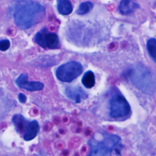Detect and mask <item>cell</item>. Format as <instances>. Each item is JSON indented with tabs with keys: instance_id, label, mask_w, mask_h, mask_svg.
<instances>
[{
	"instance_id": "cell-1",
	"label": "cell",
	"mask_w": 156,
	"mask_h": 156,
	"mask_svg": "<svg viewBox=\"0 0 156 156\" xmlns=\"http://www.w3.org/2000/svg\"><path fill=\"white\" fill-rule=\"evenodd\" d=\"M46 15L44 5L33 0H21L15 4L13 20L21 29L26 30L43 20Z\"/></svg>"
},
{
	"instance_id": "cell-2",
	"label": "cell",
	"mask_w": 156,
	"mask_h": 156,
	"mask_svg": "<svg viewBox=\"0 0 156 156\" xmlns=\"http://www.w3.org/2000/svg\"><path fill=\"white\" fill-rule=\"evenodd\" d=\"M120 137L116 135L103 134L102 137L99 139L92 137L88 143L90 146V155L105 156L111 154L115 147L119 144Z\"/></svg>"
},
{
	"instance_id": "cell-3",
	"label": "cell",
	"mask_w": 156,
	"mask_h": 156,
	"mask_svg": "<svg viewBox=\"0 0 156 156\" xmlns=\"http://www.w3.org/2000/svg\"><path fill=\"white\" fill-rule=\"evenodd\" d=\"M82 65L75 61H71L60 65L56 70V76L61 81L71 82L82 72Z\"/></svg>"
},
{
	"instance_id": "cell-4",
	"label": "cell",
	"mask_w": 156,
	"mask_h": 156,
	"mask_svg": "<svg viewBox=\"0 0 156 156\" xmlns=\"http://www.w3.org/2000/svg\"><path fill=\"white\" fill-rule=\"evenodd\" d=\"M130 107L126 99L122 95L113 96L110 101V115L113 118H121L127 116Z\"/></svg>"
},
{
	"instance_id": "cell-5",
	"label": "cell",
	"mask_w": 156,
	"mask_h": 156,
	"mask_svg": "<svg viewBox=\"0 0 156 156\" xmlns=\"http://www.w3.org/2000/svg\"><path fill=\"white\" fill-rule=\"evenodd\" d=\"M130 75L131 80L138 87V88H141L145 91L146 87L144 83H147L149 86L151 85V77L146 69L136 68L132 70L130 73Z\"/></svg>"
},
{
	"instance_id": "cell-6",
	"label": "cell",
	"mask_w": 156,
	"mask_h": 156,
	"mask_svg": "<svg viewBox=\"0 0 156 156\" xmlns=\"http://www.w3.org/2000/svg\"><path fill=\"white\" fill-rule=\"evenodd\" d=\"M28 77L26 74L23 73L20 74L15 80L17 86L27 91H39L43 88L44 85L40 82L28 81Z\"/></svg>"
},
{
	"instance_id": "cell-7",
	"label": "cell",
	"mask_w": 156,
	"mask_h": 156,
	"mask_svg": "<svg viewBox=\"0 0 156 156\" xmlns=\"http://www.w3.org/2000/svg\"><path fill=\"white\" fill-rule=\"evenodd\" d=\"M66 95L76 103L80 102L88 96L87 93L79 87H68L65 90Z\"/></svg>"
},
{
	"instance_id": "cell-8",
	"label": "cell",
	"mask_w": 156,
	"mask_h": 156,
	"mask_svg": "<svg viewBox=\"0 0 156 156\" xmlns=\"http://www.w3.org/2000/svg\"><path fill=\"white\" fill-rule=\"evenodd\" d=\"M139 7V4L136 0H121L118 9L122 15H128L134 12Z\"/></svg>"
},
{
	"instance_id": "cell-9",
	"label": "cell",
	"mask_w": 156,
	"mask_h": 156,
	"mask_svg": "<svg viewBox=\"0 0 156 156\" xmlns=\"http://www.w3.org/2000/svg\"><path fill=\"white\" fill-rule=\"evenodd\" d=\"M12 121L17 132L23 133L26 131L29 122L23 115L20 114L14 115L12 118Z\"/></svg>"
},
{
	"instance_id": "cell-10",
	"label": "cell",
	"mask_w": 156,
	"mask_h": 156,
	"mask_svg": "<svg viewBox=\"0 0 156 156\" xmlns=\"http://www.w3.org/2000/svg\"><path fill=\"white\" fill-rule=\"evenodd\" d=\"M39 130V124L35 120L29 123L26 133L24 135V140L26 141H30L33 140L37 135Z\"/></svg>"
},
{
	"instance_id": "cell-11",
	"label": "cell",
	"mask_w": 156,
	"mask_h": 156,
	"mask_svg": "<svg viewBox=\"0 0 156 156\" xmlns=\"http://www.w3.org/2000/svg\"><path fill=\"white\" fill-rule=\"evenodd\" d=\"M57 9L60 15H68L72 13L73 7L69 0H57Z\"/></svg>"
},
{
	"instance_id": "cell-12",
	"label": "cell",
	"mask_w": 156,
	"mask_h": 156,
	"mask_svg": "<svg viewBox=\"0 0 156 156\" xmlns=\"http://www.w3.org/2000/svg\"><path fill=\"white\" fill-rule=\"evenodd\" d=\"M46 47L49 49H55L58 44V37L55 33H47L44 35Z\"/></svg>"
},
{
	"instance_id": "cell-13",
	"label": "cell",
	"mask_w": 156,
	"mask_h": 156,
	"mask_svg": "<svg viewBox=\"0 0 156 156\" xmlns=\"http://www.w3.org/2000/svg\"><path fill=\"white\" fill-rule=\"evenodd\" d=\"M82 83L87 88H91L95 84V77L91 71H87L82 78Z\"/></svg>"
},
{
	"instance_id": "cell-14",
	"label": "cell",
	"mask_w": 156,
	"mask_h": 156,
	"mask_svg": "<svg viewBox=\"0 0 156 156\" xmlns=\"http://www.w3.org/2000/svg\"><path fill=\"white\" fill-rule=\"evenodd\" d=\"M146 48L149 55L156 62V38H150L148 40Z\"/></svg>"
},
{
	"instance_id": "cell-15",
	"label": "cell",
	"mask_w": 156,
	"mask_h": 156,
	"mask_svg": "<svg viewBox=\"0 0 156 156\" xmlns=\"http://www.w3.org/2000/svg\"><path fill=\"white\" fill-rule=\"evenodd\" d=\"M93 7V4L90 1H85L81 3L77 10L78 15H84L90 12Z\"/></svg>"
},
{
	"instance_id": "cell-16",
	"label": "cell",
	"mask_w": 156,
	"mask_h": 156,
	"mask_svg": "<svg viewBox=\"0 0 156 156\" xmlns=\"http://www.w3.org/2000/svg\"><path fill=\"white\" fill-rule=\"evenodd\" d=\"M44 34L43 32H37L34 36L35 41L43 48H46V45L44 43Z\"/></svg>"
},
{
	"instance_id": "cell-17",
	"label": "cell",
	"mask_w": 156,
	"mask_h": 156,
	"mask_svg": "<svg viewBox=\"0 0 156 156\" xmlns=\"http://www.w3.org/2000/svg\"><path fill=\"white\" fill-rule=\"evenodd\" d=\"M10 41L7 39L2 40L0 41V50L2 51H7L10 47Z\"/></svg>"
},
{
	"instance_id": "cell-18",
	"label": "cell",
	"mask_w": 156,
	"mask_h": 156,
	"mask_svg": "<svg viewBox=\"0 0 156 156\" xmlns=\"http://www.w3.org/2000/svg\"><path fill=\"white\" fill-rule=\"evenodd\" d=\"M18 99L20 102L24 103L26 101V96L23 93H20L18 94Z\"/></svg>"
},
{
	"instance_id": "cell-19",
	"label": "cell",
	"mask_w": 156,
	"mask_h": 156,
	"mask_svg": "<svg viewBox=\"0 0 156 156\" xmlns=\"http://www.w3.org/2000/svg\"><path fill=\"white\" fill-rule=\"evenodd\" d=\"M15 32H16V29H14V28H12V29H10L9 30V33L10 34H14L15 33Z\"/></svg>"
}]
</instances>
